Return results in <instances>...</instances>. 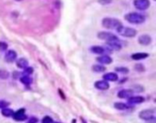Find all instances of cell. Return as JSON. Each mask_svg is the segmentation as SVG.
<instances>
[{
	"instance_id": "cell-1",
	"label": "cell",
	"mask_w": 156,
	"mask_h": 123,
	"mask_svg": "<svg viewBox=\"0 0 156 123\" xmlns=\"http://www.w3.org/2000/svg\"><path fill=\"white\" fill-rule=\"evenodd\" d=\"M102 26L107 29H115L117 30L121 26H122V22L117 18H106L102 20Z\"/></svg>"
},
{
	"instance_id": "cell-2",
	"label": "cell",
	"mask_w": 156,
	"mask_h": 123,
	"mask_svg": "<svg viewBox=\"0 0 156 123\" xmlns=\"http://www.w3.org/2000/svg\"><path fill=\"white\" fill-rule=\"evenodd\" d=\"M125 19L132 23V24H135V25H139V24H142L145 21V17L141 14L136 13V12H132L129 13L125 16Z\"/></svg>"
},
{
	"instance_id": "cell-3",
	"label": "cell",
	"mask_w": 156,
	"mask_h": 123,
	"mask_svg": "<svg viewBox=\"0 0 156 123\" xmlns=\"http://www.w3.org/2000/svg\"><path fill=\"white\" fill-rule=\"evenodd\" d=\"M117 32L122 36V37H133L136 36L137 31L132 28H128V27H124V26H121L118 29Z\"/></svg>"
},
{
	"instance_id": "cell-4",
	"label": "cell",
	"mask_w": 156,
	"mask_h": 123,
	"mask_svg": "<svg viewBox=\"0 0 156 123\" xmlns=\"http://www.w3.org/2000/svg\"><path fill=\"white\" fill-rule=\"evenodd\" d=\"M139 117L140 118L146 120V121H151L152 120V122H155V117H154V110L152 109H145L142 110L139 113Z\"/></svg>"
},
{
	"instance_id": "cell-5",
	"label": "cell",
	"mask_w": 156,
	"mask_h": 123,
	"mask_svg": "<svg viewBox=\"0 0 156 123\" xmlns=\"http://www.w3.org/2000/svg\"><path fill=\"white\" fill-rule=\"evenodd\" d=\"M98 37L99 39L105 40L107 42H111V41H116L119 40V38L117 37V36H115L114 34L111 33V32H99L98 34Z\"/></svg>"
},
{
	"instance_id": "cell-6",
	"label": "cell",
	"mask_w": 156,
	"mask_h": 123,
	"mask_svg": "<svg viewBox=\"0 0 156 123\" xmlns=\"http://www.w3.org/2000/svg\"><path fill=\"white\" fill-rule=\"evenodd\" d=\"M133 6L139 10H146L150 7L149 0H134Z\"/></svg>"
},
{
	"instance_id": "cell-7",
	"label": "cell",
	"mask_w": 156,
	"mask_h": 123,
	"mask_svg": "<svg viewBox=\"0 0 156 123\" xmlns=\"http://www.w3.org/2000/svg\"><path fill=\"white\" fill-rule=\"evenodd\" d=\"M12 118L16 121H24V120H26L28 118V117L26 115V109L25 108H20L18 111L14 112Z\"/></svg>"
},
{
	"instance_id": "cell-8",
	"label": "cell",
	"mask_w": 156,
	"mask_h": 123,
	"mask_svg": "<svg viewBox=\"0 0 156 123\" xmlns=\"http://www.w3.org/2000/svg\"><path fill=\"white\" fill-rule=\"evenodd\" d=\"M94 87L99 90H107L110 88V84L106 80H99V81L95 82Z\"/></svg>"
},
{
	"instance_id": "cell-9",
	"label": "cell",
	"mask_w": 156,
	"mask_h": 123,
	"mask_svg": "<svg viewBox=\"0 0 156 123\" xmlns=\"http://www.w3.org/2000/svg\"><path fill=\"white\" fill-rule=\"evenodd\" d=\"M97 61L99 63L102 64V65H109V64H111L112 62V58L110 56L102 55V56L97 57Z\"/></svg>"
},
{
	"instance_id": "cell-10",
	"label": "cell",
	"mask_w": 156,
	"mask_h": 123,
	"mask_svg": "<svg viewBox=\"0 0 156 123\" xmlns=\"http://www.w3.org/2000/svg\"><path fill=\"white\" fill-rule=\"evenodd\" d=\"M17 57H18V55H17L16 51L8 50L6 53V55H5V60L7 61L8 63H12V62H14V61L16 60Z\"/></svg>"
},
{
	"instance_id": "cell-11",
	"label": "cell",
	"mask_w": 156,
	"mask_h": 123,
	"mask_svg": "<svg viewBox=\"0 0 156 123\" xmlns=\"http://www.w3.org/2000/svg\"><path fill=\"white\" fill-rule=\"evenodd\" d=\"M103 79L106 80V81H117L119 77L116 73L114 72H109V73H106L102 76Z\"/></svg>"
},
{
	"instance_id": "cell-12",
	"label": "cell",
	"mask_w": 156,
	"mask_h": 123,
	"mask_svg": "<svg viewBox=\"0 0 156 123\" xmlns=\"http://www.w3.org/2000/svg\"><path fill=\"white\" fill-rule=\"evenodd\" d=\"M138 42L142 46H148L151 42V37L149 35H142L138 38Z\"/></svg>"
},
{
	"instance_id": "cell-13",
	"label": "cell",
	"mask_w": 156,
	"mask_h": 123,
	"mask_svg": "<svg viewBox=\"0 0 156 123\" xmlns=\"http://www.w3.org/2000/svg\"><path fill=\"white\" fill-rule=\"evenodd\" d=\"M127 99L129 104H140L144 101V98L141 96H132Z\"/></svg>"
},
{
	"instance_id": "cell-14",
	"label": "cell",
	"mask_w": 156,
	"mask_h": 123,
	"mask_svg": "<svg viewBox=\"0 0 156 123\" xmlns=\"http://www.w3.org/2000/svg\"><path fill=\"white\" fill-rule=\"evenodd\" d=\"M133 94V91L132 89H122L118 92V97L121 99H129Z\"/></svg>"
},
{
	"instance_id": "cell-15",
	"label": "cell",
	"mask_w": 156,
	"mask_h": 123,
	"mask_svg": "<svg viewBox=\"0 0 156 123\" xmlns=\"http://www.w3.org/2000/svg\"><path fill=\"white\" fill-rule=\"evenodd\" d=\"M17 66H18L19 69L24 70V69H26L27 67H28V61L26 58L21 57V58L18 59V61H17Z\"/></svg>"
},
{
	"instance_id": "cell-16",
	"label": "cell",
	"mask_w": 156,
	"mask_h": 123,
	"mask_svg": "<svg viewBox=\"0 0 156 123\" xmlns=\"http://www.w3.org/2000/svg\"><path fill=\"white\" fill-rule=\"evenodd\" d=\"M149 57V54L147 53H135L132 55V59L133 60H141V59H145Z\"/></svg>"
},
{
	"instance_id": "cell-17",
	"label": "cell",
	"mask_w": 156,
	"mask_h": 123,
	"mask_svg": "<svg viewBox=\"0 0 156 123\" xmlns=\"http://www.w3.org/2000/svg\"><path fill=\"white\" fill-rule=\"evenodd\" d=\"M90 51L94 54H98V55H102L104 54V52L106 51V49L102 47H99V46H94L92 47H90Z\"/></svg>"
},
{
	"instance_id": "cell-18",
	"label": "cell",
	"mask_w": 156,
	"mask_h": 123,
	"mask_svg": "<svg viewBox=\"0 0 156 123\" xmlns=\"http://www.w3.org/2000/svg\"><path fill=\"white\" fill-rule=\"evenodd\" d=\"M114 108L118 110H126V109H129L130 107L129 105L123 103V102H115L114 103Z\"/></svg>"
},
{
	"instance_id": "cell-19",
	"label": "cell",
	"mask_w": 156,
	"mask_h": 123,
	"mask_svg": "<svg viewBox=\"0 0 156 123\" xmlns=\"http://www.w3.org/2000/svg\"><path fill=\"white\" fill-rule=\"evenodd\" d=\"M1 109H2V110H1V114H2L4 117H7V118L12 117L13 114H14V112H15L12 108H8V107H7V108H1Z\"/></svg>"
},
{
	"instance_id": "cell-20",
	"label": "cell",
	"mask_w": 156,
	"mask_h": 123,
	"mask_svg": "<svg viewBox=\"0 0 156 123\" xmlns=\"http://www.w3.org/2000/svg\"><path fill=\"white\" fill-rule=\"evenodd\" d=\"M20 81H21V83L24 84L25 86H29V85L32 83V79H31L29 76L23 75V76L20 78Z\"/></svg>"
},
{
	"instance_id": "cell-21",
	"label": "cell",
	"mask_w": 156,
	"mask_h": 123,
	"mask_svg": "<svg viewBox=\"0 0 156 123\" xmlns=\"http://www.w3.org/2000/svg\"><path fill=\"white\" fill-rule=\"evenodd\" d=\"M92 70L94 71V72H104L106 70V68L104 67V66H102V65H93V67H92Z\"/></svg>"
},
{
	"instance_id": "cell-22",
	"label": "cell",
	"mask_w": 156,
	"mask_h": 123,
	"mask_svg": "<svg viewBox=\"0 0 156 123\" xmlns=\"http://www.w3.org/2000/svg\"><path fill=\"white\" fill-rule=\"evenodd\" d=\"M9 77V72L5 70H0V79H7Z\"/></svg>"
},
{
	"instance_id": "cell-23",
	"label": "cell",
	"mask_w": 156,
	"mask_h": 123,
	"mask_svg": "<svg viewBox=\"0 0 156 123\" xmlns=\"http://www.w3.org/2000/svg\"><path fill=\"white\" fill-rule=\"evenodd\" d=\"M33 71H34V70L32 69V68H30V67H27L26 69H24V71H23V75H26V76H29V75H31L32 73H33Z\"/></svg>"
},
{
	"instance_id": "cell-24",
	"label": "cell",
	"mask_w": 156,
	"mask_h": 123,
	"mask_svg": "<svg viewBox=\"0 0 156 123\" xmlns=\"http://www.w3.org/2000/svg\"><path fill=\"white\" fill-rule=\"evenodd\" d=\"M116 71L122 73V74H127L129 72V70L125 67H121V68H116Z\"/></svg>"
},
{
	"instance_id": "cell-25",
	"label": "cell",
	"mask_w": 156,
	"mask_h": 123,
	"mask_svg": "<svg viewBox=\"0 0 156 123\" xmlns=\"http://www.w3.org/2000/svg\"><path fill=\"white\" fill-rule=\"evenodd\" d=\"M52 122H53V119L49 116H45L41 121V123H52Z\"/></svg>"
},
{
	"instance_id": "cell-26",
	"label": "cell",
	"mask_w": 156,
	"mask_h": 123,
	"mask_svg": "<svg viewBox=\"0 0 156 123\" xmlns=\"http://www.w3.org/2000/svg\"><path fill=\"white\" fill-rule=\"evenodd\" d=\"M8 44L6 42H3V41H0V51H6L8 49Z\"/></svg>"
},
{
	"instance_id": "cell-27",
	"label": "cell",
	"mask_w": 156,
	"mask_h": 123,
	"mask_svg": "<svg viewBox=\"0 0 156 123\" xmlns=\"http://www.w3.org/2000/svg\"><path fill=\"white\" fill-rule=\"evenodd\" d=\"M10 103H8V101H5V100H0V108H7Z\"/></svg>"
},
{
	"instance_id": "cell-28",
	"label": "cell",
	"mask_w": 156,
	"mask_h": 123,
	"mask_svg": "<svg viewBox=\"0 0 156 123\" xmlns=\"http://www.w3.org/2000/svg\"><path fill=\"white\" fill-rule=\"evenodd\" d=\"M37 122H38V118H36V117H32V118H30L28 120L27 123H37Z\"/></svg>"
},
{
	"instance_id": "cell-29",
	"label": "cell",
	"mask_w": 156,
	"mask_h": 123,
	"mask_svg": "<svg viewBox=\"0 0 156 123\" xmlns=\"http://www.w3.org/2000/svg\"><path fill=\"white\" fill-rule=\"evenodd\" d=\"M112 0H99V3L101 5H107V4L112 3Z\"/></svg>"
},
{
	"instance_id": "cell-30",
	"label": "cell",
	"mask_w": 156,
	"mask_h": 123,
	"mask_svg": "<svg viewBox=\"0 0 156 123\" xmlns=\"http://www.w3.org/2000/svg\"><path fill=\"white\" fill-rule=\"evenodd\" d=\"M135 69H136L137 70H139V71H141V70L143 71V70H144V68H143V66H142V65H139V64H138V65H136Z\"/></svg>"
},
{
	"instance_id": "cell-31",
	"label": "cell",
	"mask_w": 156,
	"mask_h": 123,
	"mask_svg": "<svg viewBox=\"0 0 156 123\" xmlns=\"http://www.w3.org/2000/svg\"><path fill=\"white\" fill-rule=\"evenodd\" d=\"M19 74H20V73H18V78ZM13 76H14V79H17V72H14V75H13Z\"/></svg>"
},
{
	"instance_id": "cell-32",
	"label": "cell",
	"mask_w": 156,
	"mask_h": 123,
	"mask_svg": "<svg viewBox=\"0 0 156 123\" xmlns=\"http://www.w3.org/2000/svg\"><path fill=\"white\" fill-rule=\"evenodd\" d=\"M16 1H22V0H16Z\"/></svg>"
},
{
	"instance_id": "cell-33",
	"label": "cell",
	"mask_w": 156,
	"mask_h": 123,
	"mask_svg": "<svg viewBox=\"0 0 156 123\" xmlns=\"http://www.w3.org/2000/svg\"><path fill=\"white\" fill-rule=\"evenodd\" d=\"M52 123H60V122H52Z\"/></svg>"
}]
</instances>
